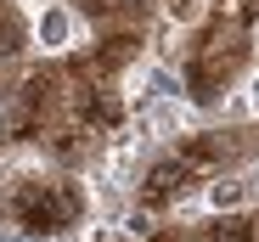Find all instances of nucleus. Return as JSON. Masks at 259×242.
Wrapping results in <instances>:
<instances>
[{
	"label": "nucleus",
	"instance_id": "f257e3e1",
	"mask_svg": "<svg viewBox=\"0 0 259 242\" xmlns=\"http://www.w3.org/2000/svg\"><path fill=\"white\" fill-rule=\"evenodd\" d=\"M28 39H34V57L68 62L84 39H91V23L79 17L73 0H39V6L28 12Z\"/></svg>",
	"mask_w": 259,
	"mask_h": 242
},
{
	"label": "nucleus",
	"instance_id": "f03ea898",
	"mask_svg": "<svg viewBox=\"0 0 259 242\" xmlns=\"http://www.w3.org/2000/svg\"><path fill=\"white\" fill-rule=\"evenodd\" d=\"M158 17L175 23L181 34H192V28L208 23V0H158Z\"/></svg>",
	"mask_w": 259,
	"mask_h": 242
},
{
	"label": "nucleus",
	"instance_id": "7ed1b4c3",
	"mask_svg": "<svg viewBox=\"0 0 259 242\" xmlns=\"http://www.w3.org/2000/svg\"><path fill=\"white\" fill-rule=\"evenodd\" d=\"M46 242H79V231H73V236H46Z\"/></svg>",
	"mask_w": 259,
	"mask_h": 242
},
{
	"label": "nucleus",
	"instance_id": "20e7f679",
	"mask_svg": "<svg viewBox=\"0 0 259 242\" xmlns=\"http://www.w3.org/2000/svg\"><path fill=\"white\" fill-rule=\"evenodd\" d=\"M0 113H6V102H0Z\"/></svg>",
	"mask_w": 259,
	"mask_h": 242
}]
</instances>
